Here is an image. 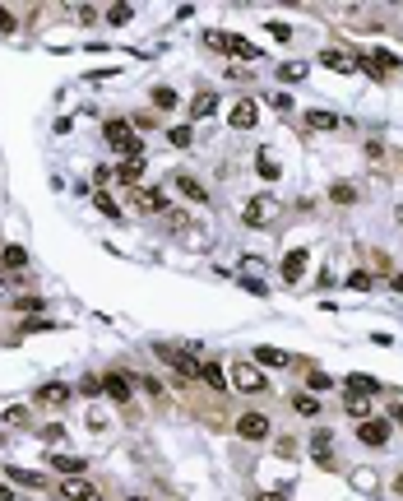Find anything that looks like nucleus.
Wrapping results in <instances>:
<instances>
[{
	"label": "nucleus",
	"instance_id": "1",
	"mask_svg": "<svg viewBox=\"0 0 403 501\" xmlns=\"http://www.w3.org/2000/svg\"><path fill=\"white\" fill-rule=\"evenodd\" d=\"M107 144H112L116 154H125V158L144 154V140H139V130H134L130 121H107Z\"/></svg>",
	"mask_w": 403,
	"mask_h": 501
},
{
	"label": "nucleus",
	"instance_id": "2",
	"mask_svg": "<svg viewBox=\"0 0 403 501\" xmlns=\"http://www.w3.org/2000/svg\"><path fill=\"white\" fill-rule=\"evenodd\" d=\"M232 390H241V395H264L269 390V376L255 367V362H232Z\"/></svg>",
	"mask_w": 403,
	"mask_h": 501
},
{
	"label": "nucleus",
	"instance_id": "3",
	"mask_svg": "<svg viewBox=\"0 0 403 501\" xmlns=\"http://www.w3.org/2000/svg\"><path fill=\"white\" fill-rule=\"evenodd\" d=\"M204 42L218 47V51H227V56H236V61H255L260 56V47L250 42V37H236V33H209Z\"/></svg>",
	"mask_w": 403,
	"mask_h": 501
},
{
	"label": "nucleus",
	"instance_id": "4",
	"mask_svg": "<svg viewBox=\"0 0 403 501\" xmlns=\"http://www.w3.org/2000/svg\"><path fill=\"white\" fill-rule=\"evenodd\" d=\"M158 357H162V362H172V367L181 371V381H195V376H200V357L181 353V348H172V344H162V348H158Z\"/></svg>",
	"mask_w": 403,
	"mask_h": 501
},
{
	"label": "nucleus",
	"instance_id": "5",
	"mask_svg": "<svg viewBox=\"0 0 403 501\" xmlns=\"http://www.w3.org/2000/svg\"><path fill=\"white\" fill-rule=\"evenodd\" d=\"M274 432V427H269V418L264 413H241V418H236V436H241V441H264V436Z\"/></svg>",
	"mask_w": 403,
	"mask_h": 501
},
{
	"label": "nucleus",
	"instance_id": "6",
	"mask_svg": "<svg viewBox=\"0 0 403 501\" xmlns=\"http://www.w3.org/2000/svg\"><path fill=\"white\" fill-rule=\"evenodd\" d=\"M227 125H232V130H255V125H260V102L241 98L232 111H227Z\"/></svg>",
	"mask_w": 403,
	"mask_h": 501
},
{
	"label": "nucleus",
	"instance_id": "7",
	"mask_svg": "<svg viewBox=\"0 0 403 501\" xmlns=\"http://www.w3.org/2000/svg\"><path fill=\"white\" fill-rule=\"evenodd\" d=\"M390 432H394L390 418H366V423H357V441L362 445H385V441H390Z\"/></svg>",
	"mask_w": 403,
	"mask_h": 501
},
{
	"label": "nucleus",
	"instance_id": "8",
	"mask_svg": "<svg viewBox=\"0 0 403 501\" xmlns=\"http://www.w3.org/2000/svg\"><path fill=\"white\" fill-rule=\"evenodd\" d=\"M320 66L334 70V75H357L362 61H357V56H347L343 47H329V51H320Z\"/></svg>",
	"mask_w": 403,
	"mask_h": 501
},
{
	"label": "nucleus",
	"instance_id": "9",
	"mask_svg": "<svg viewBox=\"0 0 403 501\" xmlns=\"http://www.w3.org/2000/svg\"><path fill=\"white\" fill-rule=\"evenodd\" d=\"M274 214H279V204L269 200V195H255V200H250V204H246V209H241V218H246V223H250V228H264V223H269V218H274Z\"/></svg>",
	"mask_w": 403,
	"mask_h": 501
},
{
	"label": "nucleus",
	"instance_id": "10",
	"mask_svg": "<svg viewBox=\"0 0 403 501\" xmlns=\"http://www.w3.org/2000/svg\"><path fill=\"white\" fill-rule=\"evenodd\" d=\"M311 455H315V464H320V469H334V436H329L325 427H315V436H311Z\"/></svg>",
	"mask_w": 403,
	"mask_h": 501
},
{
	"label": "nucleus",
	"instance_id": "11",
	"mask_svg": "<svg viewBox=\"0 0 403 501\" xmlns=\"http://www.w3.org/2000/svg\"><path fill=\"white\" fill-rule=\"evenodd\" d=\"M306 265H311V256H306L302 246H297V251H288V256H283V283H302V278H306Z\"/></svg>",
	"mask_w": 403,
	"mask_h": 501
},
{
	"label": "nucleus",
	"instance_id": "12",
	"mask_svg": "<svg viewBox=\"0 0 403 501\" xmlns=\"http://www.w3.org/2000/svg\"><path fill=\"white\" fill-rule=\"evenodd\" d=\"M60 497L65 501H102V492L93 488V483H84V478H65L60 483Z\"/></svg>",
	"mask_w": 403,
	"mask_h": 501
},
{
	"label": "nucleus",
	"instance_id": "13",
	"mask_svg": "<svg viewBox=\"0 0 403 501\" xmlns=\"http://www.w3.org/2000/svg\"><path fill=\"white\" fill-rule=\"evenodd\" d=\"M130 385H134V381L121 376V371H107V376H102V390H107L116 404H130Z\"/></svg>",
	"mask_w": 403,
	"mask_h": 501
},
{
	"label": "nucleus",
	"instance_id": "14",
	"mask_svg": "<svg viewBox=\"0 0 403 501\" xmlns=\"http://www.w3.org/2000/svg\"><path fill=\"white\" fill-rule=\"evenodd\" d=\"M134 209H139V214H162V209H167V195H162L158 186H148V190L134 195Z\"/></svg>",
	"mask_w": 403,
	"mask_h": 501
},
{
	"label": "nucleus",
	"instance_id": "15",
	"mask_svg": "<svg viewBox=\"0 0 403 501\" xmlns=\"http://www.w3.org/2000/svg\"><path fill=\"white\" fill-rule=\"evenodd\" d=\"M213 111H218V93H213V89H200V93L191 98V116H195V121H204V116H213Z\"/></svg>",
	"mask_w": 403,
	"mask_h": 501
},
{
	"label": "nucleus",
	"instance_id": "16",
	"mask_svg": "<svg viewBox=\"0 0 403 501\" xmlns=\"http://www.w3.org/2000/svg\"><path fill=\"white\" fill-rule=\"evenodd\" d=\"M37 404H51V409H60V404H70V385H60V381H51V385L37 390Z\"/></svg>",
	"mask_w": 403,
	"mask_h": 501
},
{
	"label": "nucleus",
	"instance_id": "17",
	"mask_svg": "<svg viewBox=\"0 0 403 501\" xmlns=\"http://www.w3.org/2000/svg\"><path fill=\"white\" fill-rule=\"evenodd\" d=\"M255 362H260V367H288L292 357L283 353V348H274V344H260L255 348Z\"/></svg>",
	"mask_w": 403,
	"mask_h": 501
},
{
	"label": "nucleus",
	"instance_id": "18",
	"mask_svg": "<svg viewBox=\"0 0 403 501\" xmlns=\"http://www.w3.org/2000/svg\"><path fill=\"white\" fill-rule=\"evenodd\" d=\"M177 190L186 195V200H195V204H209V190H204L195 177H181V172H177Z\"/></svg>",
	"mask_w": 403,
	"mask_h": 501
},
{
	"label": "nucleus",
	"instance_id": "19",
	"mask_svg": "<svg viewBox=\"0 0 403 501\" xmlns=\"http://www.w3.org/2000/svg\"><path fill=\"white\" fill-rule=\"evenodd\" d=\"M51 469L65 474V478H79V474H84V459L79 455H51Z\"/></svg>",
	"mask_w": 403,
	"mask_h": 501
},
{
	"label": "nucleus",
	"instance_id": "20",
	"mask_svg": "<svg viewBox=\"0 0 403 501\" xmlns=\"http://www.w3.org/2000/svg\"><path fill=\"white\" fill-rule=\"evenodd\" d=\"M347 395H380V381L357 371V376H347Z\"/></svg>",
	"mask_w": 403,
	"mask_h": 501
},
{
	"label": "nucleus",
	"instance_id": "21",
	"mask_svg": "<svg viewBox=\"0 0 403 501\" xmlns=\"http://www.w3.org/2000/svg\"><path fill=\"white\" fill-rule=\"evenodd\" d=\"M329 200L334 204H357V186H352V181H334V186H329Z\"/></svg>",
	"mask_w": 403,
	"mask_h": 501
},
{
	"label": "nucleus",
	"instance_id": "22",
	"mask_svg": "<svg viewBox=\"0 0 403 501\" xmlns=\"http://www.w3.org/2000/svg\"><path fill=\"white\" fill-rule=\"evenodd\" d=\"M0 265L5 269H28V251H23V246H5V251H0Z\"/></svg>",
	"mask_w": 403,
	"mask_h": 501
},
{
	"label": "nucleus",
	"instance_id": "23",
	"mask_svg": "<svg viewBox=\"0 0 403 501\" xmlns=\"http://www.w3.org/2000/svg\"><path fill=\"white\" fill-rule=\"evenodd\" d=\"M338 116L334 111H306V130H334Z\"/></svg>",
	"mask_w": 403,
	"mask_h": 501
},
{
	"label": "nucleus",
	"instance_id": "24",
	"mask_svg": "<svg viewBox=\"0 0 403 501\" xmlns=\"http://www.w3.org/2000/svg\"><path fill=\"white\" fill-rule=\"evenodd\" d=\"M200 381H209L213 390L227 385V376H223V367H218V362H200Z\"/></svg>",
	"mask_w": 403,
	"mask_h": 501
},
{
	"label": "nucleus",
	"instance_id": "25",
	"mask_svg": "<svg viewBox=\"0 0 403 501\" xmlns=\"http://www.w3.org/2000/svg\"><path fill=\"white\" fill-rule=\"evenodd\" d=\"M116 177H121V181H130V186H134V181L144 177V163H139V158H125V163L116 167Z\"/></svg>",
	"mask_w": 403,
	"mask_h": 501
},
{
	"label": "nucleus",
	"instance_id": "26",
	"mask_svg": "<svg viewBox=\"0 0 403 501\" xmlns=\"http://www.w3.org/2000/svg\"><path fill=\"white\" fill-rule=\"evenodd\" d=\"M5 474H10V478H14V483H23V488H42V483H46V478H42V474H28V469H14V464H10V469H5Z\"/></svg>",
	"mask_w": 403,
	"mask_h": 501
},
{
	"label": "nucleus",
	"instance_id": "27",
	"mask_svg": "<svg viewBox=\"0 0 403 501\" xmlns=\"http://www.w3.org/2000/svg\"><path fill=\"white\" fill-rule=\"evenodd\" d=\"M279 79H283V84H302V79H306V66H302V61H288V66L279 70Z\"/></svg>",
	"mask_w": 403,
	"mask_h": 501
},
{
	"label": "nucleus",
	"instance_id": "28",
	"mask_svg": "<svg viewBox=\"0 0 403 501\" xmlns=\"http://www.w3.org/2000/svg\"><path fill=\"white\" fill-rule=\"evenodd\" d=\"M153 107H158V111H172V107H177V89H167V84H162V89H153Z\"/></svg>",
	"mask_w": 403,
	"mask_h": 501
},
{
	"label": "nucleus",
	"instance_id": "29",
	"mask_svg": "<svg viewBox=\"0 0 403 501\" xmlns=\"http://www.w3.org/2000/svg\"><path fill=\"white\" fill-rule=\"evenodd\" d=\"M130 19H134L130 5H107V23H116V28H121V23H130Z\"/></svg>",
	"mask_w": 403,
	"mask_h": 501
},
{
	"label": "nucleus",
	"instance_id": "30",
	"mask_svg": "<svg viewBox=\"0 0 403 501\" xmlns=\"http://www.w3.org/2000/svg\"><path fill=\"white\" fill-rule=\"evenodd\" d=\"M366 400H371V395H347V413H352V418H362V423L371 418V413H366Z\"/></svg>",
	"mask_w": 403,
	"mask_h": 501
},
{
	"label": "nucleus",
	"instance_id": "31",
	"mask_svg": "<svg viewBox=\"0 0 403 501\" xmlns=\"http://www.w3.org/2000/svg\"><path fill=\"white\" fill-rule=\"evenodd\" d=\"M371 283H376V278H371L366 269H357V274H347V288H352V292H366Z\"/></svg>",
	"mask_w": 403,
	"mask_h": 501
},
{
	"label": "nucleus",
	"instance_id": "32",
	"mask_svg": "<svg viewBox=\"0 0 403 501\" xmlns=\"http://www.w3.org/2000/svg\"><path fill=\"white\" fill-rule=\"evenodd\" d=\"M93 204H98V209L107 214V218H116V214H121V209H116V200L107 195V190H98V195H93Z\"/></svg>",
	"mask_w": 403,
	"mask_h": 501
},
{
	"label": "nucleus",
	"instance_id": "33",
	"mask_svg": "<svg viewBox=\"0 0 403 501\" xmlns=\"http://www.w3.org/2000/svg\"><path fill=\"white\" fill-rule=\"evenodd\" d=\"M167 140H172L177 149H186V144H191V125H172V130H167Z\"/></svg>",
	"mask_w": 403,
	"mask_h": 501
},
{
	"label": "nucleus",
	"instance_id": "34",
	"mask_svg": "<svg viewBox=\"0 0 403 501\" xmlns=\"http://www.w3.org/2000/svg\"><path fill=\"white\" fill-rule=\"evenodd\" d=\"M279 172H283V167L274 163V158H260V177H264V181H279Z\"/></svg>",
	"mask_w": 403,
	"mask_h": 501
},
{
	"label": "nucleus",
	"instance_id": "35",
	"mask_svg": "<svg viewBox=\"0 0 403 501\" xmlns=\"http://www.w3.org/2000/svg\"><path fill=\"white\" fill-rule=\"evenodd\" d=\"M292 409H297V413H306V418H311V413H315V400H311V395H297V400H292Z\"/></svg>",
	"mask_w": 403,
	"mask_h": 501
},
{
	"label": "nucleus",
	"instance_id": "36",
	"mask_svg": "<svg viewBox=\"0 0 403 501\" xmlns=\"http://www.w3.org/2000/svg\"><path fill=\"white\" fill-rule=\"evenodd\" d=\"M79 390H84V395H102V376H84Z\"/></svg>",
	"mask_w": 403,
	"mask_h": 501
},
{
	"label": "nucleus",
	"instance_id": "37",
	"mask_svg": "<svg viewBox=\"0 0 403 501\" xmlns=\"http://www.w3.org/2000/svg\"><path fill=\"white\" fill-rule=\"evenodd\" d=\"M14 28H19V19H14V14L0 5V33H14Z\"/></svg>",
	"mask_w": 403,
	"mask_h": 501
},
{
	"label": "nucleus",
	"instance_id": "38",
	"mask_svg": "<svg viewBox=\"0 0 403 501\" xmlns=\"http://www.w3.org/2000/svg\"><path fill=\"white\" fill-rule=\"evenodd\" d=\"M269 33L279 37V42H288V37H292V28H288V23H269Z\"/></svg>",
	"mask_w": 403,
	"mask_h": 501
},
{
	"label": "nucleus",
	"instance_id": "39",
	"mask_svg": "<svg viewBox=\"0 0 403 501\" xmlns=\"http://www.w3.org/2000/svg\"><path fill=\"white\" fill-rule=\"evenodd\" d=\"M5 423H14V427H23V423H28V413H23V409H10V413H5Z\"/></svg>",
	"mask_w": 403,
	"mask_h": 501
},
{
	"label": "nucleus",
	"instance_id": "40",
	"mask_svg": "<svg viewBox=\"0 0 403 501\" xmlns=\"http://www.w3.org/2000/svg\"><path fill=\"white\" fill-rule=\"evenodd\" d=\"M42 436H46V441H60V436H65V427L51 423V427H42Z\"/></svg>",
	"mask_w": 403,
	"mask_h": 501
},
{
	"label": "nucleus",
	"instance_id": "41",
	"mask_svg": "<svg viewBox=\"0 0 403 501\" xmlns=\"http://www.w3.org/2000/svg\"><path fill=\"white\" fill-rule=\"evenodd\" d=\"M269 102H274V107H279V111H292V98H288V93H274V98H269Z\"/></svg>",
	"mask_w": 403,
	"mask_h": 501
},
{
	"label": "nucleus",
	"instance_id": "42",
	"mask_svg": "<svg viewBox=\"0 0 403 501\" xmlns=\"http://www.w3.org/2000/svg\"><path fill=\"white\" fill-rule=\"evenodd\" d=\"M329 385H334V381H329V376H320V371H311V390H329Z\"/></svg>",
	"mask_w": 403,
	"mask_h": 501
},
{
	"label": "nucleus",
	"instance_id": "43",
	"mask_svg": "<svg viewBox=\"0 0 403 501\" xmlns=\"http://www.w3.org/2000/svg\"><path fill=\"white\" fill-rule=\"evenodd\" d=\"M255 501H288L283 492H255Z\"/></svg>",
	"mask_w": 403,
	"mask_h": 501
},
{
	"label": "nucleus",
	"instance_id": "44",
	"mask_svg": "<svg viewBox=\"0 0 403 501\" xmlns=\"http://www.w3.org/2000/svg\"><path fill=\"white\" fill-rule=\"evenodd\" d=\"M390 423H403V404H399V409H394V413H390Z\"/></svg>",
	"mask_w": 403,
	"mask_h": 501
},
{
	"label": "nucleus",
	"instance_id": "45",
	"mask_svg": "<svg viewBox=\"0 0 403 501\" xmlns=\"http://www.w3.org/2000/svg\"><path fill=\"white\" fill-rule=\"evenodd\" d=\"M390 283H394V292H403V274H394V278H390Z\"/></svg>",
	"mask_w": 403,
	"mask_h": 501
},
{
	"label": "nucleus",
	"instance_id": "46",
	"mask_svg": "<svg viewBox=\"0 0 403 501\" xmlns=\"http://www.w3.org/2000/svg\"><path fill=\"white\" fill-rule=\"evenodd\" d=\"M394 492H399V497H403V474H399V478H394Z\"/></svg>",
	"mask_w": 403,
	"mask_h": 501
},
{
	"label": "nucleus",
	"instance_id": "47",
	"mask_svg": "<svg viewBox=\"0 0 403 501\" xmlns=\"http://www.w3.org/2000/svg\"><path fill=\"white\" fill-rule=\"evenodd\" d=\"M0 501H10V488H0Z\"/></svg>",
	"mask_w": 403,
	"mask_h": 501
},
{
	"label": "nucleus",
	"instance_id": "48",
	"mask_svg": "<svg viewBox=\"0 0 403 501\" xmlns=\"http://www.w3.org/2000/svg\"><path fill=\"white\" fill-rule=\"evenodd\" d=\"M125 501H148V497H125Z\"/></svg>",
	"mask_w": 403,
	"mask_h": 501
}]
</instances>
